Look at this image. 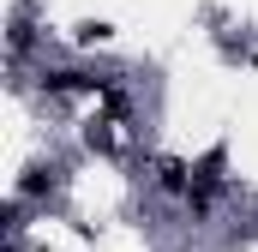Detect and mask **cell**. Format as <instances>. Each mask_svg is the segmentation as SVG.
<instances>
[]
</instances>
